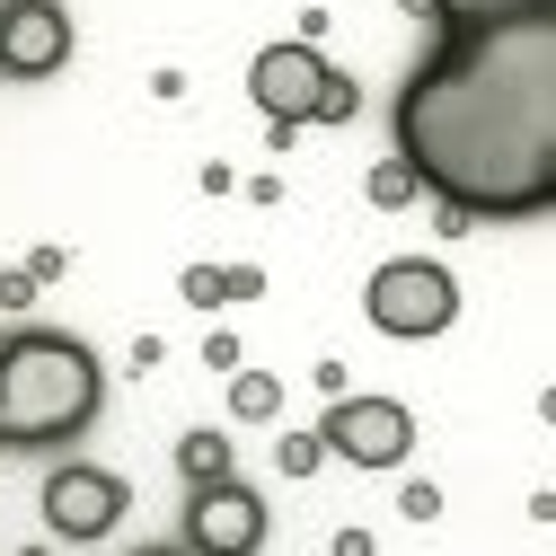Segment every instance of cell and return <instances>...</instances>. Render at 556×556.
I'll return each mask as SVG.
<instances>
[{
    "label": "cell",
    "mask_w": 556,
    "mask_h": 556,
    "mask_svg": "<svg viewBox=\"0 0 556 556\" xmlns=\"http://www.w3.org/2000/svg\"><path fill=\"white\" fill-rule=\"evenodd\" d=\"M203 371H239V336H230V327L203 336Z\"/></svg>",
    "instance_id": "cell-18"
},
{
    "label": "cell",
    "mask_w": 556,
    "mask_h": 556,
    "mask_svg": "<svg viewBox=\"0 0 556 556\" xmlns=\"http://www.w3.org/2000/svg\"><path fill=\"white\" fill-rule=\"evenodd\" d=\"M274 468H283V477H318L327 468V442L318 433H283V442H274Z\"/></svg>",
    "instance_id": "cell-14"
},
{
    "label": "cell",
    "mask_w": 556,
    "mask_h": 556,
    "mask_svg": "<svg viewBox=\"0 0 556 556\" xmlns=\"http://www.w3.org/2000/svg\"><path fill=\"white\" fill-rule=\"evenodd\" d=\"M62 265H72L62 248H36V256H27V274H36V283H62Z\"/></svg>",
    "instance_id": "cell-20"
},
{
    "label": "cell",
    "mask_w": 556,
    "mask_h": 556,
    "mask_svg": "<svg viewBox=\"0 0 556 556\" xmlns=\"http://www.w3.org/2000/svg\"><path fill=\"white\" fill-rule=\"evenodd\" d=\"M177 292H186L194 309H222V265H186V274H177Z\"/></svg>",
    "instance_id": "cell-15"
},
{
    "label": "cell",
    "mask_w": 556,
    "mask_h": 556,
    "mask_svg": "<svg viewBox=\"0 0 556 556\" xmlns=\"http://www.w3.org/2000/svg\"><path fill=\"white\" fill-rule=\"evenodd\" d=\"M36 292H45V283H36V274H27V265H0V309H27Z\"/></svg>",
    "instance_id": "cell-16"
},
{
    "label": "cell",
    "mask_w": 556,
    "mask_h": 556,
    "mask_svg": "<svg viewBox=\"0 0 556 556\" xmlns=\"http://www.w3.org/2000/svg\"><path fill=\"white\" fill-rule=\"evenodd\" d=\"M256 539H265V504H256V485H239V468L213 477V485H194L186 547H203V556H248Z\"/></svg>",
    "instance_id": "cell-8"
},
{
    "label": "cell",
    "mask_w": 556,
    "mask_h": 556,
    "mask_svg": "<svg viewBox=\"0 0 556 556\" xmlns=\"http://www.w3.org/2000/svg\"><path fill=\"white\" fill-rule=\"evenodd\" d=\"M415 194H425V186H415V168H406V160H380V168L363 177V203H371V213H406Z\"/></svg>",
    "instance_id": "cell-11"
},
{
    "label": "cell",
    "mask_w": 556,
    "mask_h": 556,
    "mask_svg": "<svg viewBox=\"0 0 556 556\" xmlns=\"http://www.w3.org/2000/svg\"><path fill=\"white\" fill-rule=\"evenodd\" d=\"M363 318H371L380 336H397V344L442 336V327L459 318V283H451V265H433V256H389L371 283H363Z\"/></svg>",
    "instance_id": "cell-3"
},
{
    "label": "cell",
    "mask_w": 556,
    "mask_h": 556,
    "mask_svg": "<svg viewBox=\"0 0 556 556\" xmlns=\"http://www.w3.org/2000/svg\"><path fill=\"white\" fill-rule=\"evenodd\" d=\"M124 513H132V485L115 477V468H89V459H62L53 477H45V530L53 539H115L124 530Z\"/></svg>",
    "instance_id": "cell-5"
},
{
    "label": "cell",
    "mask_w": 556,
    "mask_h": 556,
    "mask_svg": "<svg viewBox=\"0 0 556 556\" xmlns=\"http://www.w3.org/2000/svg\"><path fill=\"white\" fill-rule=\"evenodd\" d=\"M0 10H10V0H0Z\"/></svg>",
    "instance_id": "cell-21"
},
{
    "label": "cell",
    "mask_w": 556,
    "mask_h": 556,
    "mask_svg": "<svg viewBox=\"0 0 556 556\" xmlns=\"http://www.w3.org/2000/svg\"><path fill=\"white\" fill-rule=\"evenodd\" d=\"M397 504H406V521H433V513H442V495H433V485H406Z\"/></svg>",
    "instance_id": "cell-19"
},
{
    "label": "cell",
    "mask_w": 556,
    "mask_h": 556,
    "mask_svg": "<svg viewBox=\"0 0 556 556\" xmlns=\"http://www.w3.org/2000/svg\"><path fill=\"white\" fill-rule=\"evenodd\" d=\"M318 80H327V53H318L309 36H283V45H265V53L248 62V98H256L265 124H309Z\"/></svg>",
    "instance_id": "cell-6"
},
{
    "label": "cell",
    "mask_w": 556,
    "mask_h": 556,
    "mask_svg": "<svg viewBox=\"0 0 556 556\" xmlns=\"http://www.w3.org/2000/svg\"><path fill=\"white\" fill-rule=\"evenodd\" d=\"M397 160L459 222H539L556 203V0L442 45L397 89Z\"/></svg>",
    "instance_id": "cell-1"
},
{
    "label": "cell",
    "mask_w": 556,
    "mask_h": 556,
    "mask_svg": "<svg viewBox=\"0 0 556 556\" xmlns=\"http://www.w3.org/2000/svg\"><path fill=\"white\" fill-rule=\"evenodd\" d=\"M230 468H239L230 433H213V425H194V433H177V477H186V485H213V477H230Z\"/></svg>",
    "instance_id": "cell-9"
},
{
    "label": "cell",
    "mask_w": 556,
    "mask_h": 556,
    "mask_svg": "<svg viewBox=\"0 0 556 556\" xmlns=\"http://www.w3.org/2000/svg\"><path fill=\"white\" fill-rule=\"evenodd\" d=\"M106 397V371L80 336H10L0 344V451H53L72 442Z\"/></svg>",
    "instance_id": "cell-2"
},
{
    "label": "cell",
    "mask_w": 556,
    "mask_h": 556,
    "mask_svg": "<svg viewBox=\"0 0 556 556\" xmlns=\"http://www.w3.org/2000/svg\"><path fill=\"white\" fill-rule=\"evenodd\" d=\"M354 115H363V89H354V80H344L336 62H327V80H318V106H309V124H354Z\"/></svg>",
    "instance_id": "cell-13"
},
{
    "label": "cell",
    "mask_w": 556,
    "mask_h": 556,
    "mask_svg": "<svg viewBox=\"0 0 556 556\" xmlns=\"http://www.w3.org/2000/svg\"><path fill=\"white\" fill-rule=\"evenodd\" d=\"M513 10H530V0H425V18H442V27H485V18H513Z\"/></svg>",
    "instance_id": "cell-12"
},
{
    "label": "cell",
    "mask_w": 556,
    "mask_h": 556,
    "mask_svg": "<svg viewBox=\"0 0 556 556\" xmlns=\"http://www.w3.org/2000/svg\"><path fill=\"white\" fill-rule=\"evenodd\" d=\"M72 62V10L62 0H10L0 10V72L10 80H53Z\"/></svg>",
    "instance_id": "cell-7"
},
{
    "label": "cell",
    "mask_w": 556,
    "mask_h": 556,
    "mask_svg": "<svg viewBox=\"0 0 556 556\" xmlns=\"http://www.w3.org/2000/svg\"><path fill=\"white\" fill-rule=\"evenodd\" d=\"M318 442H327V459H344V468H397L406 451H415V415L397 406V397H327V415H318Z\"/></svg>",
    "instance_id": "cell-4"
},
{
    "label": "cell",
    "mask_w": 556,
    "mask_h": 556,
    "mask_svg": "<svg viewBox=\"0 0 556 556\" xmlns=\"http://www.w3.org/2000/svg\"><path fill=\"white\" fill-rule=\"evenodd\" d=\"M256 292H265L256 265H222V301H256Z\"/></svg>",
    "instance_id": "cell-17"
},
{
    "label": "cell",
    "mask_w": 556,
    "mask_h": 556,
    "mask_svg": "<svg viewBox=\"0 0 556 556\" xmlns=\"http://www.w3.org/2000/svg\"><path fill=\"white\" fill-rule=\"evenodd\" d=\"M230 380V415H239V425H274V415H283V380H274V371H222Z\"/></svg>",
    "instance_id": "cell-10"
}]
</instances>
